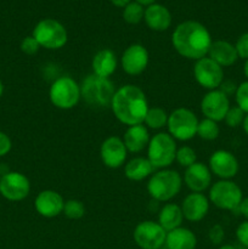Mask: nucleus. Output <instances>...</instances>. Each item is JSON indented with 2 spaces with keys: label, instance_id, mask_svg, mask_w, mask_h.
I'll return each instance as SVG.
<instances>
[{
  "label": "nucleus",
  "instance_id": "nucleus-1",
  "mask_svg": "<svg viewBox=\"0 0 248 249\" xmlns=\"http://www.w3.org/2000/svg\"><path fill=\"white\" fill-rule=\"evenodd\" d=\"M212 36L206 26L197 21H185L175 27L172 44L175 51L187 60L197 61L208 55Z\"/></svg>",
  "mask_w": 248,
  "mask_h": 249
},
{
  "label": "nucleus",
  "instance_id": "nucleus-2",
  "mask_svg": "<svg viewBox=\"0 0 248 249\" xmlns=\"http://www.w3.org/2000/svg\"><path fill=\"white\" fill-rule=\"evenodd\" d=\"M109 107L118 122L126 126L143 124V119L150 108L143 90L133 84L116 89Z\"/></svg>",
  "mask_w": 248,
  "mask_h": 249
},
{
  "label": "nucleus",
  "instance_id": "nucleus-3",
  "mask_svg": "<svg viewBox=\"0 0 248 249\" xmlns=\"http://www.w3.org/2000/svg\"><path fill=\"white\" fill-rule=\"evenodd\" d=\"M182 187V178L177 170L158 169L150 177L147 192L155 201L169 202L179 195Z\"/></svg>",
  "mask_w": 248,
  "mask_h": 249
},
{
  "label": "nucleus",
  "instance_id": "nucleus-4",
  "mask_svg": "<svg viewBox=\"0 0 248 249\" xmlns=\"http://www.w3.org/2000/svg\"><path fill=\"white\" fill-rule=\"evenodd\" d=\"M82 99L91 107H109L116 92L109 78H102L94 73L88 75L80 84Z\"/></svg>",
  "mask_w": 248,
  "mask_h": 249
},
{
  "label": "nucleus",
  "instance_id": "nucleus-5",
  "mask_svg": "<svg viewBox=\"0 0 248 249\" xmlns=\"http://www.w3.org/2000/svg\"><path fill=\"white\" fill-rule=\"evenodd\" d=\"M177 140L168 133H157L147 146V160L155 169H165L175 162Z\"/></svg>",
  "mask_w": 248,
  "mask_h": 249
},
{
  "label": "nucleus",
  "instance_id": "nucleus-6",
  "mask_svg": "<svg viewBox=\"0 0 248 249\" xmlns=\"http://www.w3.org/2000/svg\"><path fill=\"white\" fill-rule=\"evenodd\" d=\"M49 99L51 104L58 109L67 111L74 108L82 99L80 84H78V82H75L72 77L67 75L57 78L53 80L49 89Z\"/></svg>",
  "mask_w": 248,
  "mask_h": 249
},
{
  "label": "nucleus",
  "instance_id": "nucleus-7",
  "mask_svg": "<svg viewBox=\"0 0 248 249\" xmlns=\"http://www.w3.org/2000/svg\"><path fill=\"white\" fill-rule=\"evenodd\" d=\"M32 36L35 38L40 48L46 50L62 49L68 41V33L61 22L53 18L40 19L35 24Z\"/></svg>",
  "mask_w": 248,
  "mask_h": 249
},
{
  "label": "nucleus",
  "instance_id": "nucleus-8",
  "mask_svg": "<svg viewBox=\"0 0 248 249\" xmlns=\"http://www.w3.org/2000/svg\"><path fill=\"white\" fill-rule=\"evenodd\" d=\"M198 118L196 113L186 107H177L168 116V134L175 140L189 141L197 136Z\"/></svg>",
  "mask_w": 248,
  "mask_h": 249
},
{
  "label": "nucleus",
  "instance_id": "nucleus-9",
  "mask_svg": "<svg viewBox=\"0 0 248 249\" xmlns=\"http://www.w3.org/2000/svg\"><path fill=\"white\" fill-rule=\"evenodd\" d=\"M209 202L223 211L236 212L243 199L242 190L232 180H219L209 187Z\"/></svg>",
  "mask_w": 248,
  "mask_h": 249
},
{
  "label": "nucleus",
  "instance_id": "nucleus-10",
  "mask_svg": "<svg viewBox=\"0 0 248 249\" xmlns=\"http://www.w3.org/2000/svg\"><path fill=\"white\" fill-rule=\"evenodd\" d=\"M133 237L141 249H160L165 245L167 231L158 221L145 220L135 226Z\"/></svg>",
  "mask_w": 248,
  "mask_h": 249
},
{
  "label": "nucleus",
  "instance_id": "nucleus-11",
  "mask_svg": "<svg viewBox=\"0 0 248 249\" xmlns=\"http://www.w3.org/2000/svg\"><path fill=\"white\" fill-rule=\"evenodd\" d=\"M194 77L197 84L211 91L221 87L224 82V70L212 58L206 56L195 61Z\"/></svg>",
  "mask_w": 248,
  "mask_h": 249
},
{
  "label": "nucleus",
  "instance_id": "nucleus-12",
  "mask_svg": "<svg viewBox=\"0 0 248 249\" xmlns=\"http://www.w3.org/2000/svg\"><path fill=\"white\" fill-rule=\"evenodd\" d=\"M31 192V181L19 172H6L0 178V195L11 202L27 198Z\"/></svg>",
  "mask_w": 248,
  "mask_h": 249
},
{
  "label": "nucleus",
  "instance_id": "nucleus-13",
  "mask_svg": "<svg viewBox=\"0 0 248 249\" xmlns=\"http://www.w3.org/2000/svg\"><path fill=\"white\" fill-rule=\"evenodd\" d=\"M230 107L229 96L220 89L208 91L201 101V112L204 118L214 122L224 121Z\"/></svg>",
  "mask_w": 248,
  "mask_h": 249
},
{
  "label": "nucleus",
  "instance_id": "nucleus-14",
  "mask_svg": "<svg viewBox=\"0 0 248 249\" xmlns=\"http://www.w3.org/2000/svg\"><path fill=\"white\" fill-rule=\"evenodd\" d=\"M150 62V53L141 44H131L123 51L121 57L122 70L129 75L143 73Z\"/></svg>",
  "mask_w": 248,
  "mask_h": 249
},
{
  "label": "nucleus",
  "instance_id": "nucleus-15",
  "mask_svg": "<svg viewBox=\"0 0 248 249\" xmlns=\"http://www.w3.org/2000/svg\"><path fill=\"white\" fill-rule=\"evenodd\" d=\"M208 167L212 174L220 180H231L237 175L240 164L233 153L226 150H216L212 153L208 160Z\"/></svg>",
  "mask_w": 248,
  "mask_h": 249
},
{
  "label": "nucleus",
  "instance_id": "nucleus-16",
  "mask_svg": "<svg viewBox=\"0 0 248 249\" xmlns=\"http://www.w3.org/2000/svg\"><path fill=\"white\" fill-rule=\"evenodd\" d=\"M128 150L123 142V139L118 136H108L105 139L100 147V157L105 167L111 169H118L125 164L128 157Z\"/></svg>",
  "mask_w": 248,
  "mask_h": 249
},
{
  "label": "nucleus",
  "instance_id": "nucleus-17",
  "mask_svg": "<svg viewBox=\"0 0 248 249\" xmlns=\"http://www.w3.org/2000/svg\"><path fill=\"white\" fill-rule=\"evenodd\" d=\"M65 199L55 190H43L34 199V208L44 218H56L62 214Z\"/></svg>",
  "mask_w": 248,
  "mask_h": 249
},
{
  "label": "nucleus",
  "instance_id": "nucleus-18",
  "mask_svg": "<svg viewBox=\"0 0 248 249\" xmlns=\"http://www.w3.org/2000/svg\"><path fill=\"white\" fill-rule=\"evenodd\" d=\"M182 180L191 192L203 194L207 189L212 186V172L207 164L196 162L191 167L185 169Z\"/></svg>",
  "mask_w": 248,
  "mask_h": 249
},
{
  "label": "nucleus",
  "instance_id": "nucleus-19",
  "mask_svg": "<svg viewBox=\"0 0 248 249\" xmlns=\"http://www.w3.org/2000/svg\"><path fill=\"white\" fill-rule=\"evenodd\" d=\"M211 202L207 196L201 192H191L184 198L181 204V211L184 219L191 223H198L203 220L209 212Z\"/></svg>",
  "mask_w": 248,
  "mask_h": 249
},
{
  "label": "nucleus",
  "instance_id": "nucleus-20",
  "mask_svg": "<svg viewBox=\"0 0 248 249\" xmlns=\"http://www.w3.org/2000/svg\"><path fill=\"white\" fill-rule=\"evenodd\" d=\"M145 23L151 31L164 32L172 24V14L160 4H152L145 9Z\"/></svg>",
  "mask_w": 248,
  "mask_h": 249
},
{
  "label": "nucleus",
  "instance_id": "nucleus-21",
  "mask_svg": "<svg viewBox=\"0 0 248 249\" xmlns=\"http://www.w3.org/2000/svg\"><path fill=\"white\" fill-rule=\"evenodd\" d=\"M150 133L143 124L128 126L123 136V142L130 153H140L147 148L150 142Z\"/></svg>",
  "mask_w": 248,
  "mask_h": 249
},
{
  "label": "nucleus",
  "instance_id": "nucleus-22",
  "mask_svg": "<svg viewBox=\"0 0 248 249\" xmlns=\"http://www.w3.org/2000/svg\"><path fill=\"white\" fill-rule=\"evenodd\" d=\"M207 56L223 68L235 65L236 61L238 60L235 45L226 40L213 41Z\"/></svg>",
  "mask_w": 248,
  "mask_h": 249
},
{
  "label": "nucleus",
  "instance_id": "nucleus-23",
  "mask_svg": "<svg viewBox=\"0 0 248 249\" xmlns=\"http://www.w3.org/2000/svg\"><path fill=\"white\" fill-rule=\"evenodd\" d=\"M118 60L111 49H102L94 55L91 61L92 73L102 78H109L117 70Z\"/></svg>",
  "mask_w": 248,
  "mask_h": 249
},
{
  "label": "nucleus",
  "instance_id": "nucleus-24",
  "mask_svg": "<svg viewBox=\"0 0 248 249\" xmlns=\"http://www.w3.org/2000/svg\"><path fill=\"white\" fill-rule=\"evenodd\" d=\"M164 246H167L168 249H195L197 237L190 229L180 226L167 232Z\"/></svg>",
  "mask_w": 248,
  "mask_h": 249
},
{
  "label": "nucleus",
  "instance_id": "nucleus-25",
  "mask_svg": "<svg viewBox=\"0 0 248 249\" xmlns=\"http://www.w3.org/2000/svg\"><path fill=\"white\" fill-rule=\"evenodd\" d=\"M153 165L151 164L147 157H134L133 160L125 163L124 175L130 181H142L153 174Z\"/></svg>",
  "mask_w": 248,
  "mask_h": 249
},
{
  "label": "nucleus",
  "instance_id": "nucleus-26",
  "mask_svg": "<svg viewBox=\"0 0 248 249\" xmlns=\"http://www.w3.org/2000/svg\"><path fill=\"white\" fill-rule=\"evenodd\" d=\"M184 221L181 206L175 203H167L162 207L158 214V224L164 229L167 232L180 228Z\"/></svg>",
  "mask_w": 248,
  "mask_h": 249
},
{
  "label": "nucleus",
  "instance_id": "nucleus-27",
  "mask_svg": "<svg viewBox=\"0 0 248 249\" xmlns=\"http://www.w3.org/2000/svg\"><path fill=\"white\" fill-rule=\"evenodd\" d=\"M168 116L165 109L162 107H150L146 113L143 124L147 129H153V130H159V129L167 126Z\"/></svg>",
  "mask_w": 248,
  "mask_h": 249
},
{
  "label": "nucleus",
  "instance_id": "nucleus-28",
  "mask_svg": "<svg viewBox=\"0 0 248 249\" xmlns=\"http://www.w3.org/2000/svg\"><path fill=\"white\" fill-rule=\"evenodd\" d=\"M220 128L218 125V122H214L212 119L203 118L199 121L197 126V136L204 141H214L219 138Z\"/></svg>",
  "mask_w": 248,
  "mask_h": 249
},
{
  "label": "nucleus",
  "instance_id": "nucleus-29",
  "mask_svg": "<svg viewBox=\"0 0 248 249\" xmlns=\"http://www.w3.org/2000/svg\"><path fill=\"white\" fill-rule=\"evenodd\" d=\"M145 16V9L136 1H130L123 9V19L129 24L140 23Z\"/></svg>",
  "mask_w": 248,
  "mask_h": 249
},
{
  "label": "nucleus",
  "instance_id": "nucleus-30",
  "mask_svg": "<svg viewBox=\"0 0 248 249\" xmlns=\"http://www.w3.org/2000/svg\"><path fill=\"white\" fill-rule=\"evenodd\" d=\"M63 215L71 220H79L85 215V206L79 199H68L65 202L63 207Z\"/></svg>",
  "mask_w": 248,
  "mask_h": 249
},
{
  "label": "nucleus",
  "instance_id": "nucleus-31",
  "mask_svg": "<svg viewBox=\"0 0 248 249\" xmlns=\"http://www.w3.org/2000/svg\"><path fill=\"white\" fill-rule=\"evenodd\" d=\"M175 162L182 168H189L192 164L197 162V153L190 146H181V147H177V156H175Z\"/></svg>",
  "mask_w": 248,
  "mask_h": 249
},
{
  "label": "nucleus",
  "instance_id": "nucleus-32",
  "mask_svg": "<svg viewBox=\"0 0 248 249\" xmlns=\"http://www.w3.org/2000/svg\"><path fill=\"white\" fill-rule=\"evenodd\" d=\"M246 113L240 108L238 106L230 107V109L226 113L224 122L226 123V125L230 126V128H237V126L242 125L243 119H245Z\"/></svg>",
  "mask_w": 248,
  "mask_h": 249
},
{
  "label": "nucleus",
  "instance_id": "nucleus-33",
  "mask_svg": "<svg viewBox=\"0 0 248 249\" xmlns=\"http://www.w3.org/2000/svg\"><path fill=\"white\" fill-rule=\"evenodd\" d=\"M236 106L240 107L245 113H248V80L237 85L235 91Z\"/></svg>",
  "mask_w": 248,
  "mask_h": 249
},
{
  "label": "nucleus",
  "instance_id": "nucleus-34",
  "mask_svg": "<svg viewBox=\"0 0 248 249\" xmlns=\"http://www.w3.org/2000/svg\"><path fill=\"white\" fill-rule=\"evenodd\" d=\"M19 48H21L22 53L29 56L35 55L40 50V45H39V43L35 40V38L33 36H28L22 39Z\"/></svg>",
  "mask_w": 248,
  "mask_h": 249
},
{
  "label": "nucleus",
  "instance_id": "nucleus-35",
  "mask_svg": "<svg viewBox=\"0 0 248 249\" xmlns=\"http://www.w3.org/2000/svg\"><path fill=\"white\" fill-rule=\"evenodd\" d=\"M208 238L213 245H221L224 238H225V231H224L223 226L219 225V224H215V225L212 226L208 231Z\"/></svg>",
  "mask_w": 248,
  "mask_h": 249
},
{
  "label": "nucleus",
  "instance_id": "nucleus-36",
  "mask_svg": "<svg viewBox=\"0 0 248 249\" xmlns=\"http://www.w3.org/2000/svg\"><path fill=\"white\" fill-rule=\"evenodd\" d=\"M235 48L236 51H237L238 58H242L245 61L248 60V32L238 36Z\"/></svg>",
  "mask_w": 248,
  "mask_h": 249
},
{
  "label": "nucleus",
  "instance_id": "nucleus-37",
  "mask_svg": "<svg viewBox=\"0 0 248 249\" xmlns=\"http://www.w3.org/2000/svg\"><path fill=\"white\" fill-rule=\"evenodd\" d=\"M236 238L243 247L248 248V220L243 221L236 229Z\"/></svg>",
  "mask_w": 248,
  "mask_h": 249
},
{
  "label": "nucleus",
  "instance_id": "nucleus-38",
  "mask_svg": "<svg viewBox=\"0 0 248 249\" xmlns=\"http://www.w3.org/2000/svg\"><path fill=\"white\" fill-rule=\"evenodd\" d=\"M12 141L6 133L0 130V157H4L11 151Z\"/></svg>",
  "mask_w": 248,
  "mask_h": 249
},
{
  "label": "nucleus",
  "instance_id": "nucleus-39",
  "mask_svg": "<svg viewBox=\"0 0 248 249\" xmlns=\"http://www.w3.org/2000/svg\"><path fill=\"white\" fill-rule=\"evenodd\" d=\"M237 212L243 216V218H246V220H248V197H246V198L242 199Z\"/></svg>",
  "mask_w": 248,
  "mask_h": 249
},
{
  "label": "nucleus",
  "instance_id": "nucleus-40",
  "mask_svg": "<svg viewBox=\"0 0 248 249\" xmlns=\"http://www.w3.org/2000/svg\"><path fill=\"white\" fill-rule=\"evenodd\" d=\"M131 0H111V2L112 4L114 5V6H117V7H125L126 5L129 4V2H130Z\"/></svg>",
  "mask_w": 248,
  "mask_h": 249
},
{
  "label": "nucleus",
  "instance_id": "nucleus-41",
  "mask_svg": "<svg viewBox=\"0 0 248 249\" xmlns=\"http://www.w3.org/2000/svg\"><path fill=\"white\" fill-rule=\"evenodd\" d=\"M134 1L139 2V4L142 5V6H150V5L155 4L156 0H134Z\"/></svg>",
  "mask_w": 248,
  "mask_h": 249
},
{
  "label": "nucleus",
  "instance_id": "nucleus-42",
  "mask_svg": "<svg viewBox=\"0 0 248 249\" xmlns=\"http://www.w3.org/2000/svg\"><path fill=\"white\" fill-rule=\"evenodd\" d=\"M242 128H243V130H245V133L248 135V113H246L245 119H243Z\"/></svg>",
  "mask_w": 248,
  "mask_h": 249
},
{
  "label": "nucleus",
  "instance_id": "nucleus-43",
  "mask_svg": "<svg viewBox=\"0 0 248 249\" xmlns=\"http://www.w3.org/2000/svg\"><path fill=\"white\" fill-rule=\"evenodd\" d=\"M243 73H245L246 78H247V80H248V60H246L245 66H243Z\"/></svg>",
  "mask_w": 248,
  "mask_h": 249
},
{
  "label": "nucleus",
  "instance_id": "nucleus-44",
  "mask_svg": "<svg viewBox=\"0 0 248 249\" xmlns=\"http://www.w3.org/2000/svg\"><path fill=\"white\" fill-rule=\"evenodd\" d=\"M219 249H238L236 246H232V245H223L219 247Z\"/></svg>",
  "mask_w": 248,
  "mask_h": 249
},
{
  "label": "nucleus",
  "instance_id": "nucleus-45",
  "mask_svg": "<svg viewBox=\"0 0 248 249\" xmlns=\"http://www.w3.org/2000/svg\"><path fill=\"white\" fill-rule=\"evenodd\" d=\"M2 94H4V84H2L1 79H0V97L2 96Z\"/></svg>",
  "mask_w": 248,
  "mask_h": 249
}]
</instances>
